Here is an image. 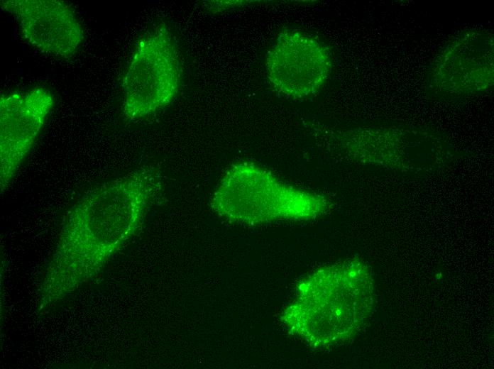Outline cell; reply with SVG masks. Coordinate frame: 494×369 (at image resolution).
Wrapping results in <instances>:
<instances>
[{"label":"cell","mask_w":494,"mask_h":369,"mask_svg":"<svg viewBox=\"0 0 494 369\" xmlns=\"http://www.w3.org/2000/svg\"><path fill=\"white\" fill-rule=\"evenodd\" d=\"M162 185L160 172L144 167L84 193L68 213L47 274L99 270L136 233Z\"/></svg>","instance_id":"obj_1"},{"label":"cell","mask_w":494,"mask_h":369,"mask_svg":"<svg viewBox=\"0 0 494 369\" xmlns=\"http://www.w3.org/2000/svg\"><path fill=\"white\" fill-rule=\"evenodd\" d=\"M373 280L357 260L322 268L303 279L281 314L284 325L309 345L322 348L355 336L371 315Z\"/></svg>","instance_id":"obj_2"},{"label":"cell","mask_w":494,"mask_h":369,"mask_svg":"<svg viewBox=\"0 0 494 369\" xmlns=\"http://www.w3.org/2000/svg\"><path fill=\"white\" fill-rule=\"evenodd\" d=\"M210 205L226 219L251 225L307 220L329 209L325 198L285 184L268 170L247 163L236 164L225 173Z\"/></svg>","instance_id":"obj_3"},{"label":"cell","mask_w":494,"mask_h":369,"mask_svg":"<svg viewBox=\"0 0 494 369\" xmlns=\"http://www.w3.org/2000/svg\"><path fill=\"white\" fill-rule=\"evenodd\" d=\"M180 84L175 42L165 26L138 40L123 80V112L129 120L147 116L170 104Z\"/></svg>","instance_id":"obj_4"},{"label":"cell","mask_w":494,"mask_h":369,"mask_svg":"<svg viewBox=\"0 0 494 369\" xmlns=\"http://www.w3.org/2000/svg\"><path fill=\"white\" fill-rule=\"evenodd\" d=\"M268 81L279 94L292 99L316 94L331 70L329 48L314 37L296 30L282 31L268 51Z\"/></svg>","instance_id":"obj_5"},{"label":"cell","mask_w":494,"mask_h":369,"mask_svg":"<svg viewBox=\"0 0 494 369\" xmlns=\"http://www.w3.org/2000/svg\"><path fill=\"white\" fill-rule=\"evenodd\" d=\"M54 103L43 87L0 97V187L3 194L32 149Z\"/></svg>","instance_id":"obj_6"},{"label":"cell","mask_w":494,"mask_h":369,"mask_svg":"<svg viewBox=\"0 0 494 369\" xmlns=\"http://www.w3.org/2000/svg\"><path fill=\"white\" fill-rule=\"evenodd\" d=\"M1 8L17 21L22 37L40 51L72 57L84 38L72 9L59 0H3Z\"/></svg>","instance_id":"obj_7"}]
</instances>
